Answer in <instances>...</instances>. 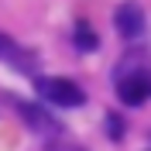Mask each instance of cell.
I'll return each mask as SVG.
<instances>
[{"instance_id":"cell-1","label":"cell","mask_w":151,"mask_h":151,"mask_svg":"<svg viewBox=\"0 0 151 151\" xmlns=\"http://www.w3.org/2000/svg\"><path fill=\"white\" fill-rule=\"evenodd\" d=\"M35 89L45 96L48 103L55 106H83L86 103V93L72 79H58V76H38L35 79Z\"/></svg>"},{"instance_id":"cell-2","label":"cell","mask_w":151,"mask_h":151,"mask_svg":"<svg viewBox=\"0 0 151 151\" xmlns=\"http://www.w3.org/2000/svg\"><path fill=\"white\" fill-rule=\"evenodd\" d=\"M117 89H120V100H124L127 106H141L144 100H151V72L137 69V72L124 76Z\"/></svg>"},{"instance_id":"cell-3","label":"cell","mask_w":151,"mask_h":151,"mask_svg":"<svg viewBox=\"0 0 151 151\" xmlns=\"http://www.w3.org/2000/svg\"><path fill=\"white\" fill-rule=\"evenodd\" d=\"M113 24H117V31H120L127 41H137V38L144 35V10L127 0V4H120V7L113 10Z\"/></svg>"},{"instance_id":"cell-4","label":"cell","mask_w":151,"mask_h":151,"mask_svg":"<svg viewBox=\"0 0 151 151\" xmlns=\"http://www.w3.org/2000/svg\"><path fill=\"white\" fill-rule=\"evenodd\" d=\"M0 58H7V62H10L14 69H28V65H31L28 52H21V48L14 45V41H7L4 35H0Z\"/></svg>"},{"instance_id":"cell-5","label":"cell","mask_w":151,"mask_h":151,"mask_svg":"<svg viewBox=\"0 0 151 151\" xmlns=\"http://www.w3.org/2000/svg\"><path fill=\"white\" fill-rule=\"evenodd\" d=\"M100 45V38H96V31L86 24V21H79L76 24V48L79 52H93V48Z\"/></svg>"},{"instance_id":"cell-6","label":"cell","mask_w":151,"mask_h":151,"mask_svg":"<svg viewBox=\"0 0 151 151\" xmlns=\"http://www.w3.org/2000/svg\"><path fill=\"white\" fill-rule=\"evenodd\" d=\"M21 110H24V117H28V124H31V127H38V131H45V127H52V124H48V113L35 110V106H21Z\"/></svg>"},{"instance_id":"cell-7","label":"cell","mask_w":151,"mask_h":151,"mask_svg":"<svg viewBox=\"0 0 151 151\" xmlns=\"http://www.w3.org/2000/svg\"><path fill=\"white\" fill-rule=\"evenodd\" d=\"M106 120H110V137H120V134H124V124H120V117H113V113H110Z\"/></svg>"}]
</instances>
